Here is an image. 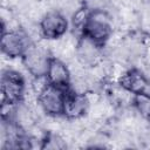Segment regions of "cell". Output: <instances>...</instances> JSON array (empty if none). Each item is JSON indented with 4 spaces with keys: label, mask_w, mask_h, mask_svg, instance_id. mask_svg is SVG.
<instances>
[{
    "label": "cell",
    "mask_w": 150,
    "mask_h": 150,
    "mask_svg": "<svg viewBox=\"0 0 150 150\" xmlns=\"http://www.w3.org/2000/svg\"><path fill=\"white\" fill-rule=\"evenodd\" d=\"M69 28L68 19L57 9L48 11L43 14L39 23V30L46 40H59L66 35Z\"/></svg>",
    "instance_id": "obj_5"
},
{
    "label": "cell",
    "mask_w": 150,
    "mask_h": 150,
    "mask_svg": "<svg viewBox=\"0 0 150 150\" xmlns=\"http://www.w3.org/2000/svg\"><path fill=\"white\" fill-rule=\"evenodd\" d=\"M132 105L139 116L150 123V93L144 91L132 95Z\"/></svg>",
    "instance_id": "obj_11"
},
{
    "label": "cell",
    "mask_w": 150,
    "mask_h": 150,
    "mask_svg": "<svg viewBox=\"0 0 150 150\" xmlns=\"http://www.w3.org/2000/svg\"><path fill=\"white\" fill-rule=\"evenodd\" d=\"M30 43L29 36L23 29H8L1 33V52L9 59H21Z\"/></svg>",
    "instance_id": "obj_6"
},
{
    "label": "cell",
    "mask_w": 150,
    "mask_h": 150,
    "mask_svg": "<svg viewBox=\"0 0 150 150\" xmlns=\"http://www.w3.org/2000/svg\"><path fill=\"white\" fill-rule=\"evenodd\" d=\"M117 83L124 91L131 95L148 91L150 86L148 77L138 68H130L124 71L122 75H120Z\"/></svg>",
    "instance_id": "obj_9"
},
{
    "label": "cell",
    "mask_w": 150,
    "mask_h": 150,
    "mask_svg": "<svg viewBox=\"0 0 150 150\" xmlns=\"http://www.w3.org/2000/svg\"><path fill=\"white\" fill-rule=\"evenodd\" d=\"M80 35L103 48L112 35V19L110 14L103 8H90Z\"/></svg>",
    "instance_id": "obj_1"
},
{
    "label": "cell",
    "mask_w": 150,
    "mask_h": 150,
    "mask_svg": "<svg viewBox=\"0 0 150 150\" xmlns=\"http://www.w3.org/2000/svg\"><path fill=\"white\" fill-rule=\"evenodd\" d=\"M64 143L63 141L55 135H48L43 141H42V145L41 148H47V149H61L64 148Z\"/></svg>",
    "instance_id": "obj_12"
},
{
    "label": "cell",
    "mask_w": 150,
    "mask_h": 150,
    "mask_svg": "<svg viewBox=\"0 0 150 150\" xmlns=\"http://www.w3.org/2000/svg\"><path fill=\"white\" fill-rule=\"evenodd\" d=\"M46 77L50 84L59 88L69 89L71 87V74L68 66L55 56L50 57Z\"/></svg>",
    "instance_id": "obj_10"
},
{
    "label": "cell",
    "mask_w": 150,
    "mask_h": 150,
    "mask_svg": "<svg viewBox=\"0 0 150 150\" xmlns=\"http://www.w3.org/2000/svg\"><path fill=\"white\" fill-rule=\"evenodd\" d=\"M66 90L67 89L59 88L48 82L36 94V102L41 110L48 116H62Z\"/></svg>",
    "instance_id": "obj_3"
},
{
    "label": "cell",
    "mask_w": 150,
    "mask_h": 150,
    "mask_svg": "<svg viewBox=\"0 0 150 150\" xmlns=\"http://www.w3.org/2000/svg\"><path fill=\"white\" fill-rule=\"evenodd\" d=\"M89 108V98L84 91L75 90L69 88L66 90L64 104H63V117L68 120H79L83 117Z\"/></svg>",
    "instance_id": "obj_7"
},
{
    "label": "cell",
    "mask_w": 150,
    "mask_h": 150,
    "mask_svg": "<svg viewBox=\"0 0 150 150\" xmlns=\"http://www.w3.org/2000/svg\"><path fill=\"white\" fill-rule=\"evenodd\" d=\"M1 104L16 105L22 103L26 93V81L21 73L5 69L1 73Z\"/></svg>",
    "instance_id": "obj_2"
},
{
    "label": "cell",
    "mask_w": 150,
    "mask_h": 150,
    "mask_svg": "<svg viewBox=\"0 0 150 150\" xmlns=\"http://www.w3.org/2000/svg\"><path fill=\"white\" fill-rule=\"evenodd\" d=\"M102 47L97 46L89 39L80 35L75 46V55L77 61L84 67H94L101 62Z\"/></svg>",
    "instance_id": "obj_8"
},
{
    "label": "cell",
    "mask_w": 150,
    "mask_h": 150,
    "mask_svg": "<svg viewBox=\"0 0 150 150\" xmlns=\"http://www.w3.org/2000/svg\"><path fill=\"white\" fill-rule=\"evenodd\" d=\"M50 57L52 55L45 47L32 42L21 56V61L33 77H42L47 74Z\"/></svg>",
    "instance_id": "obj_4"
}]
</instances>
